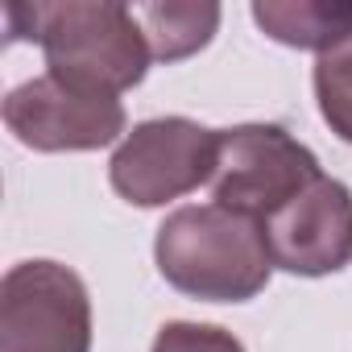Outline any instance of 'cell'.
Here are the masks:
<instances>
[{"instance_id": "9", "label": "cell", "mask_w": 352, "mask_h": 352, "mask_svg": "<svg viewBox=\"0 0 352 352\" xmlns=\"http://www.w3.org/2000/svg\"><path fill=\"white\" fill-rule=\"evenodd\" d=\"M149 54L157 63H179L191 58L212 42L220 30V5H195V0H157V5H133Z\"/></svg>"}, {"instance_id": "8", "label": "cell", "mask_w": 352, "mask_h": 352, "mask_svg": "<svg viewBox=\"0 0 352 352\" xmlns=\"http://www.w3.org/2000/svg\"><path fill=\"white\" fill-rule=\"evenodd\" d=\"M253 21L265 38L294 50H331L352 30V5L344 0H257Z\"/></svg>"}, {"instance_id": "6", "label": "cell", "mask_w": 352, "mask_h": 352, "mask_svg": "<svg viewBox=\"0 0 352 352\" xmlns=\"http://www.w3.org/2000/svg\"><path fill=\"white\" fill-rule=\"evenodd\" d=\"M5 124L38 153H87L124 133V104L46 71L5 96Z\"/></svg>"}, {"instance_id": "3", "label": "cell", "mask_w": 352, "mask_h": 352, "mask_svg": "<svg viewBox=\"0 0 352 352\" xmlns=\"http://www.w3.org/2000/svg\"><path fill=\"white\" fill-rule=\"evenodd\" d=\"M220 129L191 116H157L133 124L108 162V179L133 208H166L212 183Z\"/></svg>"}, {"instance_id": "2", "label": "cell", "mask_w": 352, "mask_h": 352, "mask_svg": "<svg viewBox=\"0 0 352 352\" xmlns=\"http://www.w3.org/2000/svg\"><path fill=\"white\" fill-rule=\"evenodd\" d=\"M153 257L174 290L199 302H249L274 274L265 224L220 204L170 212L153 236Z\"/></svg>"}, {"instance_id": "5", "label": "cell", "mask_w": 352, "mask_h": 352, "mask_svg": "<svg viewBox=\"0 0 352 352\" xmlns=\"http://www.w3.org/2000/svg\"><path fill=\"white\" fill-rule=\"evenodd\" d=\"M319 174H323L319 157L282 124H236V129H220L216 174L208 187H212V204L265 224Z\"/></svg>"}, {"instance_id": "7", "label": "cell", "mask_w": 352, "mask_h": 352, "mask_svg": "<svg viewBox=\"0 0 352 352\" xmlns=\"http://www.w3.org/2000/svg\"><path fill=\"white\" fill-rule=\"evenodd\" d=\"M265 241L274 270L298 278H327L352 257V191L340 179H319L302 187L265 220Z\"/></svg>"}, {"instance_id": "11", "label": "cell", "mask_w": 352, "mask_h": 352, "mask_svg": "<svg viewBox=\"0 0 352 352\" xmlns=\"http://www.w3.org/2000/svg\"><path fill=\"white\" fill-rule=\"evenodd\" d=\"M153 352H245V344L216 327V323H191V319H170L153 336Z\"/></svg>"}, {"instance_id": "10", "label": "cell", "mask_w": 352, "mask_h": 352, "mask_svg": "<svg viewBox=\"0 0 352 352\" xmlns=\"http://www.w3.org/2000/svg\"><path fill=\"white\" fill-rule=\"evenodd\" d=\"M315 100L327 129L352 145V30L315 58Z\"/></svg>"}, {"instance_id": "1", "label": "cell", "mask_w": 352, "mask_h": 352, "mask_svg": "<svg viewBox=\"0 0 352 352\" xmlns=\"http://www.w3.org/2000/svg\"><path fill=\"white\" fill-rule=\"evenodd\" d=\"M9 38L38 42L46 71L104 96L137 87L153 63L137 13L116 0H63V5L5 9Z\"/></svg>"}, {"instance_id": "4", "label": "cell", "mask_w": 352, "mask_h": 352, "mask_svg": "<svg viewBox=\"0 0 352 352\" xmlns=\"http://www.w3.org/2000/svg\"><path fill=\"white\" fill-rule=\"evenodd\" d=\"M0 352H91L87 282L50 257L0 278Z\"/></svg>"}]
</instances>
